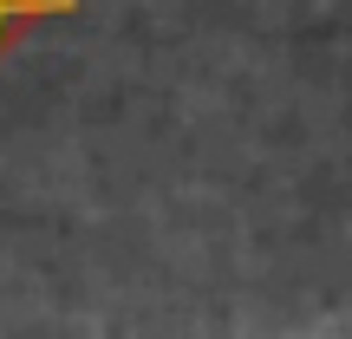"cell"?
I'll return each mask as SVG.
<instances>
[{
	"mask_svg": "<svg viewBox=\"0 0 352 339\" xmlns=\"http://www.w3.org/2000/svg\"><path fill=\"white\" fill-rule=\"evenodd\" d=\"M39 13H65V0H0V46H7L26 20H39Z\"/></svg>",
	"mask_w": 352,
	"mask_h": 339,
	"instance_id": "obj_1",
	"label": "cell"
}]
</instances>
